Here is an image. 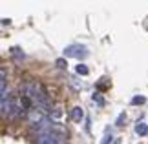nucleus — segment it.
Segmentation results:
<instances>
[{"label":"nucleus","instance_id":"nucleus-1","mask_svg":"<svg viewBox=\"0 0 148 144\" xmlns=\"http://www.w3.org/2000/svg\"><path fill=\"white\" fill-rule=\"evenodd\" d=\"M20 97H27L33 102V106H37V109H40V111H49L51 108L49 97L46 95L42 86L35 80H29L24 86H20Z\"/></svg>","mask_w":148,"mask_h":144},{"label":"nucleus","instance_id":"nucleus-2","mask_svg":"<svg viewBox=\"0 0 148 144\" xmlns=\"http://www.w3.org/2000/svg\"><path fill=\"white\" fill-rule=\"evenodd\" d=\"M64 57H75V59H86L88 57V49L81 44H71L64 49Z\"/></svg>","mask_w":148,"mask_h":144},{"label":"nucleus","instance_id":"nucleus-3","mask_svg":"<svg viewBox=\"0 0 148 144\" xmlns=\"http://www.w3.org/2000/svg\"><path fill=\"white\" fill-rule=\"evenodd\" d=\"M35 144H60V137L55 133H46V135H38L35 139Z\"/></svg>","mask_w":148,"mask_h":144},{"label":"nucleus","instance_id":"nucleus-4","mask_svg":"<svg viewBox=\"0 0 148 144\" xmlns=\"http://www.w3.org/2000/svg\"><path fill=\"white\" fill-rule=\"evenodd\" d=\"M71 119L75 120V122H81V120L84 119V111H82V108H79V106H75L71 109Z\"/></svg>","mask_w":148,"mask_h":144},{"label":"nucleus","instance_id":"nucleus-5","mask_svg":"<svg viewBox=\"0 0 148 144\" xmlns=\"http://www.w3.org/2000/svg\"><path fill=\"white\" fill-rule=\"evenodd\" d=\"M135 133L141 135V137L146 135V133H148V126H146V124H143V122H137V124H135Z\"/></svg>","mask_w":148,"mask_h":144},{"label":"nucleus","instance_id":"nucleus-6","mask_svg":"<svg viewBox=\"0 0 148 144\" xmlns=\"http://www.w3.org/2000/svg\"><path fill=\"white\" fill-rule=\"evenodd\" d=\"M75 71H77V75H82V77H86V75L90 73V70H88L84 64H79V66L75 68Z\"/></svg>","mask_w":148,"mask_h":144},{"label":"nucleus","instance_id":"nucleus-7","mask_svg":"<svg viewBox=\"0 0 148 144\" xmlns=\"http://www.w3.org/2000/svg\"><path fill=\"white\" fill-rule=\"evenodd\" d=\"M92 100L95 102L97 106H104V99L101 97V93H93V97H92Z\"/></svg>","mask_w":148,"mask_h":144},{"label":"nucleus","instance_id":"nucleus-8","mask_svg":"<svg viewBox=\"0 0 148 144\" xmlns=\"http://www.w3.org/2000/svg\"><path fill=\"white\" fill-rule=\"evenodd\" d=\"M55 66L59 68V70H66V66H68V62L64 60V59H57L55 60Z\"/></svg>","mask_w":148,"mask_h":144},{"label":"nucleus","instance_id":"nucleus-9","mask_svg":"<svg viewBox=\"0 0 148 144\" xmlns=\"http://www.w3.org/2000/svg\"><path fill=\"white\" fill-rule=\"evenodd\" d=\"M124 120H126V113L123 111V113H121V115H119V117H117V120H115V126H119V128H121Z\"/></svg>","mask_w":148,"mask_h":144},{"label":"nucleus","instance_id":"nucleus-10","mask_svg":"<svg viewBox=\"0 0 148 144\" xmlns=\"http://www.w3.org/2000/svg\"><path fill=\"white\" fill-rule=\"evenodd\" d=\"M145 102H146L145 97H134V99H132V104H134V106H137V104H145Z\"/></svg>","mask_w":148,"mask_h":144},{"label":"nucleus","instance_id":"nucleus-11","mask_svg":"<svg viewBox=\"0 0 148 144\" xmlns=\"http://www.w3.org/2000/svg\"><path fill=\"white\" fill-rule=\"evenodd\" d=\"M112 141H113V137H112V133H110V135H104V137H102L101 144H112Z\"/></svg>","mask_w":148,"mask_h":144},{"label":"nucleus","instance_id":"nucleus-12","mask_svg":"<svg viewBox=\"0 0 148 144\" xmlns=\"http://www.w3.org/2000/svg\"><path fill=\"white\" fill-rule=\"evenodd\" d=\"M11 53H13L15 57H18V59H24V53H20L18 48H13V49H11Z\"/></svg>","mask_w":148,"mask_h":144},{"label":"nucleus","instance_id":"nucleus-13","mask_svg":"<svg viewBox=\"0 0 148 144\" xmlns=\"http://www.w3.org/2000/svg\"><path fill=\"white\" fill-rule=\"evenodd\" d=\"M70 84L73 86V89H77V91H81V89H82V86H79V84L75 82V78H71V80H70Z\"/></svg>","mask_w":148,"mask_h":144},{"label":"nucleus","instance_id":"nucleus-14","mask_svg":"<svg viewBox=\"0 0 148 144\" xmlns=\"http://www.w3.org/2000/svg\"><path fill=\"white\" fill-rule=\"evenodd\" d=\"M60 117H62L60 108H55V111H53V119H60Z\"/></svg>","mask_w":148,"mask_h":144},{"label":"nucleus","instance_id":"nucleus-15","mask_svg":"<svg viewBox=\"0 0 148 144\" xmlns=\"http://www.w3.org/2000/svg\"><path fill=\"white\" fill-rule=\"evenodd\" d=\"M9 24H11L9 18H4V20H2V26H9Z\"/></svg>","mask_w":148,"mask_h":144}]
</instances>
